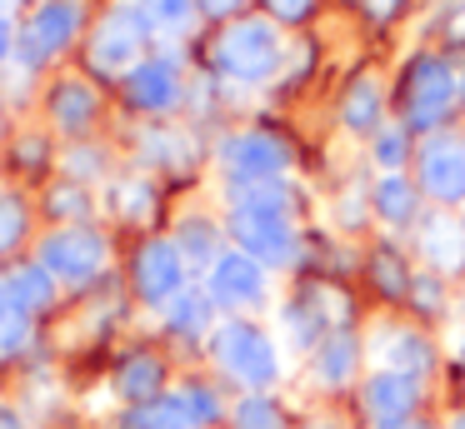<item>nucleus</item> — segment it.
<instances>
[{
  "instance_id": "f257e3e1",
  "label": "nucleus",
  "mask_w": 465,
  "mask_h": 429,
  "mask_svg": "<svg viewBox=\"0 0 465 429\" xmlns=\"http://www.w3.org/2000/svg\"><path fill=\"white\" fill-rule=\"evenodd\" d=\"M85 30V0H35L25 15L21 35H15V65L21 70H45L55 55L75 45Z\"/></svg>"
},
{
  "instance_id": "f03ea898",
  "label": "nucleus",
  "mask_w": 465,
  "mask_h": 429,
  "mask_svg": "<svg viewBox=\"0 0 465 429\" xmlns=\"http://www.w3.org/2000/svg\"><path fill=\"white\" fill-rule=\"evenodd\" d=\"M281 35L265 20H235L221 40H215V65L231 80H245V85H261L281 70Z\"/></svg>"
},
{
  "instance_id": "7ed1b4c3",
  "label": "nucleus",
  "mask_w": 465,
  "mask_h": 429,
  "mask_svg": "<svg viewBox=\"0 0 465 429\" xmlns=\"http://www.w3.org/2000/svg\"><path fill=\"white\" fill-rule=\"evenodd\" d=\"M105 235L101 229H91L81 219V225H55L51 235L41 239V265L51 269L61 285H85V279H95L105 269Z\"/></svg>"
},
{
  "instance_id": "20e7f679",
  "label": "nucleus",
  "mask_w": 465,
  "mask_h": 429,
  "mask_svg": "<svg viewBox=\"0 0 465 429\" xmlns=\"http://www.w3.org/2000/svg\"><path fill=\"white\" fill-rule=\"evenodd\" d=\"M405 125L411 130H435L445 115H450V105L460 100V85H455V70L445 65V60L435 55H420L411 70H405Z\"/></svg>"
},
{
  "instance_id": "39448f33",
  "label": "nucleus",
  "mask_w": 465,
  "mask_h": 429,
  "mask_svg": "<svg viewBox=\"0 0 465 429\" xmlns=\"http://www.w3.org/2000/svg\"><path fill=\"white\" fill-rule=\"evenodd\" d=\"M215 359H221V369L231 379H241L245 389H265L275 375H281V359H275V345L261 335L255 325H221L211 339Z\"/></svg>"
},
{
  "instance_id": "423d86ee",
  "label": "nucleus",
  "mask_w": 465,
  "mask_h": 429,
  "mask_svg": "<svg viewBox=\"0 0 465 429\" xmlns=\"http://www.w3.org/2000/svg\"><path fill=\"white\" fill-rule=\"evenodd\" d=\"M145 40H151V30H145V20L135 15V5H121V10H111V15L91 30L85 60H91L101 75H121L125 80L135 65H141Z\"/></svg>"
},
{
  "instance_id": "0eeeda50",
  "label": "nucleus",
  "mask_w": 465,
  "mask_h": 429,
  "mask_svg": "<svg viewBox=\"0 0 465 429\" xmlns=\"http://www.w3.org/2000/svg\"><path fill=\"white\" fill-rule=\"evenodd\" d=\"M231 239L241 245V255L261 259V265H291V259H295L291 210H245V205H231Z\"/></svg>"
},
{
  "instance_id": "6e6552de",
  "label": "nucleus",
  "mask_w": 465,
  "mask_h": 429,
  "mask_svg": "<svg viewBox=\"0 0 465 429\" xmlns=\"http://www.w3.org/2000/svg\"><path fill=\"white\" fill-rule=\"evenodd\" d=\"M285 165H291V150L281 140L261 135V130H245V135H231L221 145V170L231 185H251V180H281Z\"/></svg>"
},
{
  "instance_id": "1a4fd4ad",
  "label": "nucleus",
  "mask_w": 465,
  "mask_h": 429,
  "mask_svg": "<svg viewBox=\"0 0 465 429\" xmlns=\"http://www.w3.org/2000/svg\"><path fill=\"white\" fill-rule=\"evenodd\" d=\"M185 289V255L175 239H145L135 249V295L145 305H171L175 295Z\"/></svg>"
},
{
  "instance_id": "9d476101",
  "label": "nucleus",
  "mask_w": 465,
  "mask_h": 429,
  "mask_svg": "<svg viewBox=\"0 0 465 429\" xmlns=\"http://www.w3.org/2000/svg\"><path fill=\"white\" fill-rule=\"evenodd\" d=\"M205 295L215 299V305H231V309H255L265 299V269H261V259H251V255H221L211 265V289Z\"/></svg>"
},
{
  "instance_id": "9b49d317",
  "label": "nucleus",
  "mask_w": 465,
  "mask_h": 429,
  "mask_svg": "<svg viewBox=\"0 0 465 429\" xmlns=\"http://www.w3.org/2000/svg\"><path fill=\"white\" fill-rule=\"evenodd\" d=\"M125 105L131 110H145V115H165V110L181 105V70L171 60H141V65L125 75Z\"/></svg>"
},
{
  "instance_id": "f8f14e48",
  "label": "nucleus",
  "mask_w": 465,
  "mask_h": 429,
  "mask_svg": "<svg viewBox=\"0 0 465 429\" xmlns=\"http://www.w3.org/2000/svg\"><path fill=\"white\" fill-rule=\"evenodd\" d=\"M45 115H51V125L61 130V135L81 140L85 130L95 125V115H101V95H95L91 80L61 75V80L51 85V95H45Z\"/></svg>"
},
{
  "instance_id": "ddd939ff",
  "label": "nucleus",
  "mask_w": 465,
  "mask_h": 429,
  "mask_svg": "<svg viewBox=\"0 0 465 429\" xmlns=\"http://www.w3.org/2000/svg\"><path fill=\"white\" fill-rule=\"evenodd\" d=\"M420 180L435 200H465V145L460 140H430L420 155Z\"/></svg>"
},
{
  "instance_id": "4468645a",
  "label": "nucleus",
  "mask_w": 465,
  "mask_h": 429,
  "mask_svg": "<svg viewBox=\"0 0 465 429\" xmlns=\"http://www.w3.org/2000/svg\"><path fill=\"white\" fill-rule=\"evenodd\" d=\"M0 289H5L31 319L55 305V275L41 265V259H15V265H5L0 269Z\"/></svg>"
},
{
  "instance_id": "2eb2a0df",
  "label": "nucleus",
  "mask_w": 465,
  "mask_h": 429,
  "mask_svg": "<svg viewBox=\"0 0 465 429\" xmlns=\"http://www.w3.org/2000/svg\"><path fill=\"white\" fill-rule=\"evenodd\" d=\"M415 399H420V385H415V375H401V369H381V375H371V385H365V409H371L381 424L405 419L415 409Z\"/></svg>"
},
{
  "instance_id": "dca6fc26",
  "label": "nucleus",
  "mask_w": 465,
  "mask_h": 429,
  "mask_svg": "<svg viewBox=\"0 0 465 429\" xmlns=\"http://www.w3.org/2000/svg\"><path fill=\"white\" fill-rule=\"evenodd\" d=\"M420 249L435 269H460L465 265V229L450 215H430L420 225Z\"/></svg>"
},
{
  "instance_id": "f3484780",
  "label": "nucleus",
  "mask_w": 465,
  "mask_h": 429,
  "mask_svg": "<svg viewBox=\"0 0 465 429\" xmlns=\"http://www.w3.org/2000/svg\"><path fill=\"white\" fill-rule=\"evenodd\" d=\"M161 385H165V365L155 355H131L121 365V375H115V389H121V399H131V405L161 399Z\"/></svg>"
},
{
  "instance_id": "a211bd4d",
  "label": "nucleus",
  "mask_w": 465,
  "mask_h": 429,
  "mask_svg": "<svg viewBox=\"0 0 465 429\" xmlns=\"http://www.w3.org/2000/svg\"><path fill=\"white\" fill-rule=\"evenodd\" d=\"M131 5L151 35H185L201 15V0H131Z\"/></svg>"
},
{
  "instance_id": "6ab92c4d",
  "label": "nucleus",
  "mask_w": 465,
  "mask_h": 429,
  "mask_svg": "<svg viewBox=\"0 0 465 429\" xmlns=\"http://www.w3.org/2000/svg\"><path fill=\"white\" fill-rule=\"evenodd\" d=\"M375 359L385 369H401V375H425L430 369V345L420 335H411V329H395V335H385L375 345Z\"/></svg>"
},
{
  "instance_id": "aec40b11",
  "label": "nucleus",
  "mask_w": 465,
  "mask_h": 429,
  "mask_svg": "<svg viewBox=\"0 0 465 429\" xmlns=\"http://www.w3.org/2000/svg\"><path fill=\"white\" fill-rule=\"evenodd\" d=\"M25 239H31V200L21 190H0V265L21 255Z\"/></svg>"
},
{
  "instance_id": "412c9836",
  "label": "nucleus",
  "mask_w": 465,
  "mask_h": 429,
  "mask_svg": "<svg viewBox=\"0 0 465 429\" xmlns=\"http://www.w3.org/2000/svg\"><path fill=\"white\" fill-rule=\"evenodd\" d=\"M345 130H355V135H375V120H381V85H375V75H361L351 85V95H345Z\"/></svg>"
},
{
  "instance_id": "4be33fe9",
  "label": "nucleus",
  "mask_w": 465,
  "mask_h": 429,
  "mask_svg": "<svg viewBox=\"0 0 465 429\" xmlns=\"http://www.w3.org/2000/svg\"><path fill=\"white\" fill-rule=\"evenodd\" d=\"M125 424H131V429H201L191 419V409H185L181 395H171V399L161 395V399H151V405H135Z\"/></svg>"
},
{
  "instance_id": "5701e85b",
  "label": "nucleus",
  "mask_w": 465,
  "mask_h": 429,
  "mask_svg": "<svg viewBox=\"0 0 465 429\" xmlns=\"http://www.w3.org/2000/svg\"><path fill=\"white\" fill-rule=\"evenodd\" d=\"M375 215L385 219V225H411V215H415V190L405 185L401 175H385L381 185H375Z\"/></svg>"
},
{
  "instance_id": "b1692460",
  "label": "nucleus",
  "mask_w": 465,
  "mask_h": 429,
  "mask_svg": "<svg viewBox=\"0 0 465 429\" xmlns=\"http://www.w3.org/2000/svg\"><path fill=\"white\" fill-rule=\"evenodd\" d=\"M351 369H355L351 335H325L321 355H315V379H321V385H345V379H351Z\"/></svg>"
},
{
  "instance_id": "393cba45",
  "label": "nucleus",
  "mask_w": 465,
  "mask_h": 429,
  "mask_svg": "<svg viewBox=\"0 0 465 429\" xmlns=\"http://www.w3.org/2000/svg\"><path fill=\"white\" fill-rule=\"evenodd\" d=\"M175 245H181V255L191 259V265H215V259H221V235H215L211 219H185V225L175 229Z\"/></svg>"
},
{
  "instance_id": "a878e982",
  "label": "nucleus",
  "mask_w": 465,
  "mask_h": 429,
  "mask_svg": "<svg viewBox=\"0 0 465 429\" xmlns=\"http://www.w3.org/2000/svg\"><path fill=\"white\" fill-rule=\"evenodd\" d=\"M211 295H195V289H181V295L165 305V319H171L175 335H201L205 325H211Z\"/></svg>"
},
{
  "instance_id": "bb28decb",
  "label": "nucleus",
  "mask_w": 465,
  "mask_h": 429,
  "mask_svg": "<svg viewBox=\"0 0 465 429\" xmlns=\"http://www.w3.org/2000/svg\"><path fill=\"white\" fill-rule=\"evenodd\" d=\"M25 345H31V315H25L5 289H0V359L21 355Z\"/></svg>"
},
{
  "instance_id": "cd10ccee",
  "label": "nucleus",
  "mask_w": 465,
  "mask_h": 429,
  "mask_svg": "<svg viewBox=\"0 0 465 429\" xmlns=\"http://www.w3.org/2000/svg\"><path fill=\"white\" fill-rule=\"evenodd\" d=\"M111 205L121 219H151L155 215V190L145 180H115L111 185Z\"/></svg>"
},
{
  "instance_id": "c85d7f7f",
  "label": "nucleus",
  "mask_w": 465,
  "mask_h": 429,
  "mask_svg": "<svg viewBox=\"0 0 465 429\" xmlns=\"http://www.w3.org/2000/svg\"><path fill=\"white\" fill-rule=\"evenodd\" d=\"M61 170H65V180L85 185V180L105 175V150H101V145H81V140H75V145L61 155Z\"/></svg>"
},
{
  "instance_id": "c756f323",
  "label": "nucleus",
  "mask_w": 465,
  "mask_h": 429,
  "mask_svg": "<svg viewBox=\"0 0 465 429\" xmlns=\"http://www.w3.org/2000/svg\"><path fill=\"white\" fill-rule=\"evenodd\" d=\"M45 210H51L55 219H71V225H81L85 210H91V200H85V190L71 180V185H51V190H45Z\"/></svg>"
},
{
  "instance_id": "7c9ffc66",
  "label": "nucleus",
  "mask_w": 465,
  "mask_h": 429,
  "mask_svg": "<svg viewBox=\"0 0 465 429\" xmlns=\"http://www.w3.org/2000/svg\"><path fill=\"white\" fill-rule=\"evenodd\" d=\"M235 429H285V419H281V409H275L271 399L251 395V399L235 405Z\"/></svg>"
},
{
  "instance_id": "2f4dec72",
  "label": "nucleus",
  "mask_w": 465,
  "mask_h": 429,
  "mask_svg": "<svg viewBox=\"0 0 465 429\" xmlns=\"http://www.w3.org/2000/svg\"><path fill=\"white\" fill-rule=\"evenodd\" d=\"M375 165H385V170L405 165V130L401 125L375 130Z\"/></svg>"
},
{
  "instance_id": "473e14b6",
  "label": "nucleus",
  "mask_w": 465,
  "mask_h": 429,
  "mask_svg": "<svg viewBox=\"0 0 465 429\" xmlns=\"http://www.w3.org/2000/svg\"><path fill=\"white\" fill-rule=\"evenodd\" d=\"M181 399H185V409H191V419H195V424H215V419H221V399H215L205 385L181 389Z\"/></svg>"
},
{
  "instance_id": "72a5a7b5",
  "label": "nucleus",
  "mask_w": 465,
  "mask_h": 429,
  "mask_svg": "<svg viewBox=\"0 0 465 429\" xmlns=\"http://www.w3.org/2000/svg\"><path fill=\"white\" fill-rule=\"evenodd\" d=\"M375 275H381V285H385V289H391V295H401V289H405V285H411V279H405V275H401V265H395V259H391V255H381V259H375Z\"/></svg>"
},
{
  "instance_id": "f704fd0d",
  "label": "nucleus",
  "mask_w": 465,
  "mask_h": 429,
  "mask_svg": "<svg viewBox=\"0 0 465 429\" xmlns=\"http://www.w3.org/2000/svg\"><path fill=\"white\" fill-rule=\"evenodd\" d=\"M275 20H305L311 15V0H265Z\"/></svg>"
},
{
  "instance_id": "c9c22d12",
  "label": "nucleus",
  "mask_w": 465,
  "mask_h": 429,
  "mask_svg": "<svg viewBox=\"0 0 465 429\" xmlns=\"http://www.w3.org/2000/svg\"><path fill=\"white\" fill-rule=\"evenodd\" d=\"M15 35H21V30H15L11 15L0 10V65H5V60H15Z\"/></svg>"
},
{
  "instance_id": "e433bc0d",
  "label": "nucleus",
  "mask_w": 465,
  "mask_h": 429,
  "mask_svg": "<svg viewBox=\"0 0 465 429\" xmlns=\"http://www.w3.org/2000/svg\"><path fill=\"white\" fill-rule=\"evenodd\" d=\"M245 0H201V15H235Z\"/></svg>"
},
{
  "instance_id": "4c0bfd02",
  "label": "nucleus",
  "mask_w": 465,
  "mask_h": 429,
  "mask_svg": "<svg viewBox=\"0 0 465 429\" xmlns=\"http://www.w3.org/2000/svg\"><path fill=\"white\" fill-rule=\"evenodd\" d=\"M411 289L420 295V305H425V309H435V305H440V295H435V279H415Z\"/></svg>"
},
{
  "instance_id": "58836bf2",
  "label": "nucleus",
  "mask_w": 465,
  "mask_h": 429,
  "mask_svg": "<svg viewBox=\"0 0 465 429\" xmlns=\"http://www.w3.org/2000/svg\"><path fill=\"white\" fill-rule=\"evenodd\" d=\"M395 5H401V0H365V10H371V15H395Z\"/></svg>"
},
{
  "instance_id": "ea45409f",
  "label": "nucleus",
  "mask_w": 465,
  "mask_h": 429,
  "mask_svg": "<svg viewBox=\"0 0 465 429\" xmlns=\"http://www.w3.org/2000/svg\"><path fill=\"white\" fill-rule=\"evenodd\" d=\"M0 429H21V419H15L11 409H0Z\"/></svg>"
},
{
  "instance_id": "a19ab883",
  "label": "nucleus",
  "mask_w": 465,
  "mask_h": 429,
  "mask_svg": "<svg viewBox=\"0 0 465 429\" xmlns=\"http://www.w3.org/2000/svg\"><path fill=\"white\" fill-rule=\"evenodd\" d=\"M450 35H460V40H465V15H460V20H455V25H450Z\"/></svg>"
},
{
  "instance_id": "79ce46f5",
  "label": "nucleus",
  "mask_w": 465,
  "mask_h": 429,
  "mask_svg": "<svg viewBox=\"0 0 465 429\" xmlns=\"http://www.w3.org/2000/svg\"><path fill=\"white\" fill-rule=\"evenodd\" d=\"M385 429H425V424H405V419H395V424H385Z\"/></svg>"
},
{
  "instance_id": "37998d69",
  "label": "nucleus",
  "mask_w": 465,
  "mask_h": 429,
  "mask_svg": "<svg viewBox=\"0 0 465 429\" xmlns=\"http://www.w3.org/2000/svg\"><path fill=\"white\" fill-rule=\"evenodd\" d=\"M0 130H5V100H0Z\"/></svg>"
},
{
  "instance_id": "c03bdc74",
  "label": "nucleus",
  "mask_w": 465,
  "mask_h": 429,
  "mask_svg": "<svg viewBox=\"0 0 465 429\" xmlns=\"http://www.w3.org/2000/svg\"><path fill=\"white\" fill-rule=\"evenodd\" d=\"M455 429H465V414H460V419H455Z\"/></svg>"
},
{
  "instance_id": "a18cd8bd",
  "label": "nucleus",
  "mask_w": 465,
  "mask_h": 429,
  "mask_svg": "<svg viewBox=\"0 0 465 429\" xmlns=\"http://www.w3.org/2000/svg\"><path fill=\"white\" fill-rule=\"evenodd\" d=\"M15 5H35V0H15Z\"/></svg>"
},
{
  "instance_id": "49530a36",
  "label": "nucleus",
  "mask_w": 465,
  "mask_h": 429,
  "mask_svg": "<svg viewBox=\"0 0 465 429\" xmlns=\"http://www.w3.org/2000/svg\"><path fill=\"white\" fill-rule=\"evenodd\" d=\"M460 359H465V345H460Z\"/></svg>"
}]
</instances>
